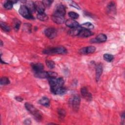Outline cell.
Listing matches in <instances>:
<instances>
[{
	"label": "cell",
	"instance_id": "6da1fadb",
	"mask_svg": "<svg viewBox=\"0 0 125 125\" xmlns=\"http://www.w3.org/2000/svg\"><path fill=\"white\" fill-rule=\"evenodd\" d=\"M42 52L48 55L64 54L67 53V49L63 46H58L46 48L43 50Z\"/></svg>",
	"mask_w": 125,
	"mask_h": 125
},
{
	"label": "cell",
	"instance_id": "7a4b0ae2",
	"mask_svg": "<svg viewBox=\"0 0 125 125\" xmlns=\"http://www.w3.org/2000/svg\"><path fill=\"white\" fill-rule=\"evenodd\" d=\"M24 105L27 110L34 116L36 120L39 121L42 119V116L41 113L33 105L28 103H26Z\"/></svg>",
	"mask_w": 125,
	"mask_h": 125
},
{
	"label": "cell",
	"instance_id": "3957f363",
	"mask_svg": "<svg viewBox=\"0 0 125 125\" xmlns=\"http://www.w3.org/2000/svg\"><path fill=\"white\" fill-rule=\"evenodd\" d=\"M81 104V98L78 94L74 95L70 100V104L75 111H78Z\"/></svg>",
	"mask_w": 125,
	"mask_h": 125
},
{
	"label": "cell",
	"instance_id": "277c9868",
	"mask_svg": "<svg viewBox=\"0 0 125 125\" xmlns=\"http://www.w3.org/2000/svg\"><path fill=\"white\" fill-rule=\"evenodd\" d=\"M19 12L22 17L26 19L32 20L34 19L32 14L30 12L25 5H21L19 9Z\"/></svg>",
	"mask_w": 125,
	"mask_h": 125
},
{
	"label": "cell",
	"instance_id": "5b68a950",
	"mask_svg": "<svg viewBox=\"0 0 125 125\" xmlns=\"http://www.w3.org/2000/svg\"><path fill=\"white\" fill-rule=\"evenodd\" d=\"M44 34L47 38L52 39L56 37L57 35V31L54 28L49 27L44 30Z\"/></svg>",
	"mask_w": 125,
	"mask_h": 125
},
{
	"label": "cell",
	"instance_id": "8992f818",
	"mask_svg": "<svg viewBox=\"0 0 125 125\" xmlns=\"http://www.w3.org/2000/svg\"><path fill=\"white\" fill-rule=\"evenodd\" d=\"M107 40V36L104 34H100L98 35L95 38L92 39L90 40L92 43H101L104 42Z\"/></svg>",
	"mask_w": 125,
	"mask_h": 125
},
{
	"label": "cell",
	"instance_id": "52a82bcc",
	"mask_svg": "<svg viewBox=\"0 0 125 125\" xmlns=\"http://www.w3.org/2000/svg\"><path fill=\"white\" fill-rule=\"evenodd\" d=\"M106 11L107 13L110 15H114L116 12V5L114 2L111 1L110 2L107 7H106Z\"/></svg>",
	"mask_w": 125,
	"mask_h": 125
},
{
	"label": "cell",
	"instance_id": "ba28073f",
	"mask_svg": "<svg viewBox=\"0 0 125 125\" xmlns=\"http://www.w3.org/2000/svg\"><path fill=\"white\" fill-rule=\"evenodd\" d=\"M65 12L66 11H65V6L62 4H60L57 5V6L56 7L54 14H57V15L64 17L65 14Z\"/></svg>",
	"mask_w": 125,
	"mask_h": 125
},
{
	"label": "cell",
	"instance_id": "9c48e42d",
	"mask_svg": "<svg viewBox=\"0 0 125 125\" xmlns=\"http://www.w3.org/2000/svg\"><path fill=\"white\" fill-rule=\"evenodd\" d=\"M81 93L82 96L86 100L90 101L92 100V95L88 91L87 88L86 87H83L81 89Z\"/></svg>",
	"mask_w": 125,
	"mask_h": 125
},
{
	"label": "cell",
	"instance_id": "30bf717a",
	"mask_svg": "<svg viewBox=\"0 0 125 125\" xmlns=\"http://www.w3.org/2000/svg\"><path fill=\"white\" fill-rule=\"evenodd\" d=\"M34 5L35 9L38 13H44L45 7L42 1H36L34 2Z\"/></svg>",
	"mask_w": 125,
	"mask_h": 125
},
{
	"label": "cell",
	"instance_id": "8fae6325",
	"mask_svg": "<svg viewBox=\"0 0 125 125\" xmlns=\"http://www.w3.org/2000/svg\"><path fill=\"white\" fill-rule=\"evenodd\" d=\"M52 20L55 23L59 24H62L64 22V17L63 16L54 13L52 16Z\"/></svg>",
	"mask_w": 125,
	"mask_h": 125
},
{
	"label": "cell",
	"instance_id": "7c38bea8",
	"mask_svg": "<svg viewBox=\"0 0 125 125\" xmlns=\"http://www.w3.org/2000/svg\"><path fill=\"white\" fill-rule=\"evenodd\" d=\"M103 66L101 63H98L95 65V72H96V80L98 82L103 73Z\"/></svg>",
	"mask_w": 125,
	"mask_h": 125
},
{
	"label": "cell",
	"instance_id": "4fadbf2b",
	"mask_svg": "<svg viewBox=\"0 0 125 125\" xmlns=\"http://www.w3.org/2000/svg\"><path fill=\"white\" fill-rule=\"evenodd\" d=\"M65 24L67 26L70 27V28H76L80 26L79 22L75 20L72 19L67 20L65 21Z\"/></svg>",
	"mask_w": 125,
	"mask_h": 125
},
{
	"label": "cell",
	"instance_id": "5bb4252c",
	"mask_svg": "<svg viewBox=\"0 0 125 125\" xmlns=\"http://www.w3.org/2000/svg\"><path fill=\"white\" fill-rule=\"evenodd\" d=\"M50 91H51L52 93H53L54 94L63 95L66 92L67 90L65 87L62 86V87H56L52 90H50Z\"/></svg>",
	"mask_w": 125,
	"mask_h": 125
},
{
	"label": "cell",
	"instance_id": "9a60e30c",
	"mask_svg": "<svg viewBox=\"0 0 125 125\" xmlns=\"http://www.w3.org/2000/svg\"><path fill=\"white\" fill-rule=\"evenodd\" d=\"M93 34L94 33L92 31H90V30L82 28L78 36L83 38H87L93 35Z\"/></svg>",
	"mask_w": 125,
	"mask_h": 125
},
{
	"label": "cell",
	"instance_id": "2e32d148",
	"mask_svg": "<svg viewBox=\"0 0 125 125\" xmlns=\"http://www.w3.org/2000/svg\"><path fill=\"white\" fill-rule=\"evenodd\" d=\"M31 67L32 69L34 70L35 72H37L41 71H43L44 69V65L42 63H32Z\"/></svg>",
	"mask_w": 125,
	"mask_h": 125
},
{
	"label": "cell",
	"instance_id": "e0dca14e",
	"mask_svg": "<svg viewBox=\"0 0 125 125\" xmlns=\"http://www.w3.org/2000/svg\"><path fill=\"white\" fill-rule=\"evenodd\" d=\"M25 6L27 7V8L28 9V10L30 11V12L32 14L35 12L36 9L35 7L34 2L31 0H27L25 1Z\"/></svg>",
	"mask_w": 125,
	"mask_h": 125
},
{
	"label": "cell",
	"instance_id": "ac0fdd59",
	"mask_svg": "<svg viewBox=\"0 0 125 125\" xmlns=\"http://www.w3.org/2000/svg\"><path fill=\"white\" fill-rule=\"evenodd\" d=\"M81 29H82V28L80 27V26L78 27L71 28L69 30H68V33L70 36H78Z\"/></svg>",
	"mask_w": 125,
	"mask_h": 125
},
{
	"label": "cell",
	"instance_id": "d6986e66",
	"mask_svg": "<svg viewBox=\"0 0 125 125\" xmlns=\"http://www.w3.org/2000/svg\"><path fill=\"white\" fill-rule=\"evenodd\" d=\"M35 76L37 78L40 79H45L48 78V73L47 72L41 71L35 73Z\"/></svg>",
	"mask_w": 125,
	"mask_h": 125
},
{
	"label": "cell",
	"instance_id": "ffe728a7",
	"mask_svg": "<svg viewBox=\"0 0 125 125\" xmlns=\"http://www.w3.org/2000/svg\"><path fill=\"white\" fill-rule=\"evenodd\" d=\"M39 103L42 105L48 107L50 105V101L49 99L46 97H42L39 101Z\"/></svg>",
	"mask_w": 125,
	"mask_h": 125
},
{
	"label": "cell",
	"instance_id": "44dd1931",
	"mask_svg": "<svg viewBox=\"0 0 125 125\" xmlns=\"http://www.w3.org/2000/svg\"><path fill=\"white\" fill-rule=\"evenodd\" d=\"M21 21H20L19 19L15 18L13 20V28L14 29V30L16 31H18L21 25Z\"/></svg>",
	"mask_w": 125,
	"mask_h": 125
},
{
	"label": "cell",
	"instance_id": "7402d4cb",
	"mask_svg": "<svg viewBox=\"0 0 125 125\" xmlns=\"http://www.w3.org/2000/svg\"><path fill=\"white\" fill-rule=\"evenodd\" d=\"M80 27L83 29L90 30L94 28V26L91 22H86L83 23L82 24H81L80 25Z\"/></svg>",
	"mask_w": 125,
	"mask_h": 125
},
{
	"label": "cell",
	"instance_id": "603a6c76",
	"mask_svg": "<svg viewBox=\"0 0 125 125\" xmlns=\"http://www.w3.org/2000/svg\"><path fill=\"white\" fill-rule=\"evenodd\" d=\"M37 18L38 20L42 21H46L48 19V16L45 13H44V12L42 13H38L37 15Z\"/></svg>",
	"mask_w": 125,
	"mask_h": 125
},
{
	"label": "cell",
	"instance_id": "cb8c5ba5",
	"mask_svg": "<svg viewBox=\"0 0 125 125\" xmlns=\"http://www.w3.org/2000/svg\"><path fill=\"white\" fill-rule=\"evenodd\" d=\"M0 26L1 28L5 32H9L11 30L10 26L4 22L0 21Z\"/></svg>",
	"mask_w": 125,
	"mask_h": 125
},
{
	"label": "cell",
	"instance_id": "d4e9b609",
	"mask_svg": "<svg viewBox=\"0 0 125 125\" xmlns=\"http://www.w3.org/2000/svg\"><path fill=\"white\" fill-rule=\"evenodd\" d=\"M13 4L12 0H7L4 3L3 7L6 10H10L12 8Z\"/></svg>",
	"mask_w": 125,
	"mask_h": 125
},
{
	"label": "cell",
	"instance_id": "484cf974",
	"mask_svg": "<svg viewBox=\"0 0 125 125\" xmlns=\"http://www.w3.org/2000/svg\"><path fill=\"white\" fill-rule=\"evenodd\" d=\"M85 47V53L86 54H91L94 53L96 51V47L94 46H88Z\"/></svg>",
	"mask_w": 125,
	"mask_h": 125
},
{
	"label": "cell",
	"instance_id": "4316f807",
	"mask_svg": "<svg viewBox=\"0 0 125 125\" xmlns=\"http://www.w3.org/2000/svg\"><path fill=\"white\" fill-rule=\"evenodd\" d=\"M10 82L8 78L6 77H3L0 78V85H5L9 84L10 83Z\"/></svg>",
	"mask_w": 125,
	"mask_h": 125
},
{
	"label": "cell",
	"instance_id": "83f0119b",
	"mask_svg": "<svg viewBox=\"0 0 125 125\" xmlns=\"http://www.w3.org/2000/svg\"><path fill=\"white\" fill-rule=\"evenodd\" d=\"M103 58L105 61L108 62H111L113 60L114 56L111 54L106 53L104 55Z\"/></svg>",
	"mask_w": 125,
	"mask_h": 125
},
{
	"label": "cell",
	"instance_id": "f1b7e54d",
	"mask_svg": "<svg viewBox=\"0 0 125 125\" xmlns=\"http://www.w3.org/2000/svg\"><path fill=\"white\" fill-rule=\"evenodd\" d=\"M47 66L50 69H53L55 67V63L52 60H47L45 62Z\"/></svg>",
	"mask_w": 125,
	"mask_h": 125
},
{
	"label": "cell",
	"instance_id": "f546056e",
	"mask_svg": "<svg viewBox=\"0 0 125 125\" xmlns=\"http://www.w3.org/2000/svg\"><path fill=\"white\" fill-rule=\"evenodd\" d=\"M58 115L59 116V118L62 119H63L65 117V115H66L65 111L64 109H62V108L58 109Z\"/></svg>",
	"mask_w": 125,
	"mask_h": 125
},
{
	"label": "cell",
	"instance_id": "4dcf8cb0",
	"mask_svg": "<svg viewBox=\"0 0 125 125\" xmlns=\"http://www.w3.org/2000/svg\"><path fill=\"white\" fill-rule=\"evenodd\" d=\"M32 25L29 23H25L23 26V29L27 32H31Z\"/></svg>",
	"mask_w": 125,
	"mask_h": 125
},
{
	"label": "cell",
	"instance_id": "1f68e13d",
	"mask_svg": "<svg viewBox=\"0 0 125 125\" xmlns=\"http://www.w3.org/2000/svg\"><path fill=\"white\" fill-rule=\"evenodd\" d=\"M68 15L72 19H73V20L77 19L79 17V15L78 13L74 12L73 11H70L68 12Z\"/></svg>",
	"mask_w": 125,
	"mask_h": 125
},
{
	"label": "cell",
	"instance_id": "d6a6232c",
	"mask_svg": "<svg viewBox=\"0 0 125 125\" xmlns=\"http://www.w3.org/2000/svg\"><path fill=\"white\" fill-rule=\"evenodd\" d=\"M64 83V81L62 78H59L57 79V87L63 86Z\"/></svg>",
	"mask_w": 125,
	"mask_h": 125
},
{
	"label": "cell",
	"instance_id": "836d02e7",
	"mask_svg": "<svg viewBox=\"0 0 125 125\" xmlns=\"http://www.w3.org/2000/svg\"><path fill=\"white\" fill-rule=\"evenodd\" d=\"M42 2H43L45 7H49L51 5V4H52V2H53V1L45 0L42 1Z\"/></svg>",
	"mask_w": 125,
	"mask_h": 125
},
{
	"label": "cell",
	"instance_id": "e575fe53",
	"mask_svg": "<svg viewBox=\"0 0 125 125\" xmlns=\"http://www.w3.org/2000/svg\"><path fill=\"white\" fill-rule=\"evenodd\" d=\"M47 73H48V78H56L57 76V73L55 72L48 71V72H47Z\"/></svg>",
	"mask_w": 125,
	"mask_h": 125
},
{
	"label": "cell",
	"instance_id": "d590c367",
	"mask_svg": "<svg viewBox=\"0 0 125 125\" xmlns=\"http://www.w3.org/2000/svg\"><path fill=\"white\" fill-rule=\"evenodd\" d=\"M70 5L73 7H74V8H77V9H80V7L79 6V5L74 1H71V3L70 4Z\"/></svg>",
	"mask_w": 125,
	"mask_h": 125
},
{
	"label": "cell",
	"instance_id": "8d00e7d4",
	"mask_svg": "<svg viewBox=\"0 0 125 125\" xmlns=\"http://www.w3.org/2000/svg\"><path fill=\"white\" fill-rule=\"evenodd\" d=\"M15 98L17 101H18L19 102H21L23 100V99L21 97H20V96H16V97H15Z\"/></svg>",
	"mask_w": 125,
	"mask_h": 125
},
{
	"label": "cell",
	"instance_id": "74e56055",
	"mask_svg": "<svg viewBox=\"0 0 125 125\" xmlns=\"http://www.w3.org/2000/svg\"><path fill=\"white\" fill-rule=\"evenodd\" d=\"M31 123V120H30V119H26L24 121V124L25 125H30Z\"/></svg>",
	"mask_w": 125,
	"mask_h": 125
},
{
	"label": "cell",
	"instance_id": "f35d334b",
	"mask_svg": "<svg viewBox=\"0 0 125 125\" xmlns=\"http://www.w3.org/2000/svg\"><path fill=\"white\" fill-rule=\"evenodd\" d=\"M2 45H3V42H2V41L1 40V41H0V46H2Z\"/></svg>",
	"mask_w": 125,
	"mask_h": 125
}]
</instances>
